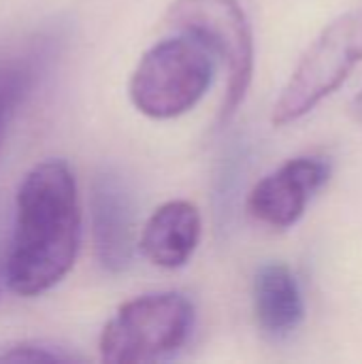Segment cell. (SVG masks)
Masks as SVG:
<instances>
[{
    "mask_svg": "<svg viewBox=\"0 0 362 364\" xmlns=\"http://www.w3.org/2000/svg\"><path fill=\"white\" fill-rule=\"evenodd\" d=\"M254 314L265 333L286 337L305 316L301 288L286 264H265L254 279Z\"/></svg>",
    "mask_w": 362,
    "mask_h": 364,
    "instance_id": "9",
    "label": "cell"
},
{
    "mask_svg": "<svg viewBox=\"0 0 362 364\" xmlns=\"http://www.w3.org/2000/svg\"><path fill=\"white\" fill-rule=\"evenodd\" d=\"M352 111H354V115H356V119L362 122V92L354 98V105H352Z\"/></svg>",
    "mask_w": 362,
    "mask_h": 364,
    "instance_id": "12",
    "label": "cell"
},
{
    "mask_svg": "<svg viewBox=\"0 0 362 364\" xmlns=\"http://www.w3.org/2000/svg\"><path fill=\"white\" fill-rule=\"evenodd\" d=\"M81 209L73 168L64 160H43L21 179L15 224L4 260L9 288L38 296L58 286L79 252Z\"/></svg>",
    "mask_w": 362,
    "mask_h": 364,
    "instance_id": "1",
    "label": "cell"
},
{
    "mask_svg": "<svg viewBox=\"0 0 362 364\" xmlns=\"http://www.w3.org/2000/svg\"><path fill=\"white\" fill-rule=\"evenodd\" d=\"M209 49L190 34L156 43L139 60L128 94L132 105L151 119H173L188 113L213 81Z\"/></svg>",
    "mask_w": 362,
    "mask_h": 364,
    "instance_id": "2",
    "label": "cell"
},
{
    "mask_svg": "<svg viewBox=\"0 0 362 364\" xmlns=\"http://www.w3.org/2000/svg\"><path fill=\"white\" fill-rule=\"evenodd\" d=\"M194 324L192 303L177 292L145 294L124 303L98 341L105 363H151L179 350Z\"/></svg>",
    "mask_w": 362,
    "mask_h": 364,
    "instance_id": "3",
    "label": "cell"
},
{
    "mask_svg": "<svg viewBox=\"0 0 362 364\" xmlns=\"http://www.w3.org/2000/svg\"><path fill=\"white\" fill-rule=\"evenodd\" d=\"M166 23L226 62L228 85L220 111V122L226 124L241 107L254 73V34L245 11L237 0H175L166 11Z\"/></svg>",
    "mask_w": 362,
    "mask_h": 364,
    "instance_id": "5",
    "label": "cell"
},
{
    "mask_svg": "<svg viewBox=\"0 0 362 364\" xmlns=\"http://www.w3.org/2000/svg\"><path fill=\"white\" fill-rule=\"evenodd\" d=\"M201 241V213L188 200H171L158 207L141 232L143 256L160 269L183 267Z\"/></svg>",
    "mask_w": 362,
    "mask_h": 364,
    "instance_id": "8",
    "label": "cell"
},
{
    "mask_svg": "<svg viewBox=\"0 0 362 364\" xmlns=\"http://www.w3.org/2000/svg\"><path fill=\"white\" fill-rule=\"evenodd\" d=\"M329 175L331 166L322 158H292L254 186L247 211L260 224L290 228L301 220L312 196L329 181Z\"/></svg>",
    "mask_w": 362,
    "mask_h": 364,
    "instance_id": "6",
    "label": "cell"
},
{
    "mask_svg": "<svg viewBox=\"0 0 362 364\" xmlns=\"http://www.w3.org/2000/svg\"><path fill=\"white\" fill-rule=\"evenodd\" d=\"M34 79L30 60H0V149L15 109L26 98Z\"/></svg>",
    "mask_w": 362,
    "mask_h": 364,
    "instance_id": "10",
    "label": "cell"
},
{
    "mask_svg": "<svg viewBox=\"0 0 362 364\" xmlns=\"http://www.w3.org/2000/svg\"><path fill=\"white\" fill-rule=\"evenodd\" d=\"M94 250L102 269L124 271L132 260V205L126 188L113 175H100L92 188Z\"/></svg>",
    "mask_w": 362,
    "mask_h": 364,
    "instance_id": "7",
    "label": "cell"
},
{
    "mask_svg": "<svg viewBox=\"0 0 362 364\" xmlns=\"http://www.w3.org/2000/svg\"><path fill=\"white\" fill-rule=\"evenodd\" d=\"M79 356L49 343L23 341L0 352V363H75Z\"/></svg>",
    "mask_w": 362,
    "mask_h": 364,
    "instance_id": "11",
    "label": "cell"
},
{
    "mask_svg": "<svg viewBox=\"0 0 362 364\" xmlns=\"http://www.w3.org/2000/svg\"><path fill=\"white\" fill-rule=\"evenodd\" d=\"M361 62L362 6H358L329 23L307 47L273 107V126H286L305 117L331 96Z\"/></svg>",
    "mask_w": 362,
    "mask_h": 364,
    "instance_id": "4",
    "label": "cell"
}]
</instances>
